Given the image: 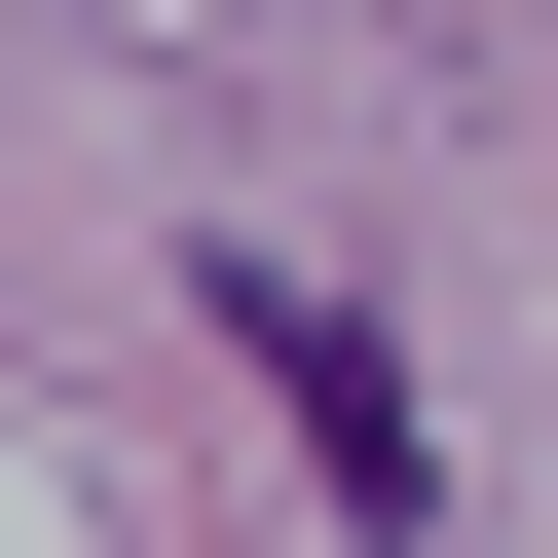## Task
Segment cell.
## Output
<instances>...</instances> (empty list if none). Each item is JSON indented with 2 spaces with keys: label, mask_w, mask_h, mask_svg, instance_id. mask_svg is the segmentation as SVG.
I'll return each mask as SVG.
<instances>
[{
  "label": "cell",
  "mask_w": 558,
  "mask_h": 558,
  "mask_svg": "<svg viewBox=\"0 0 558 558\" xmlns=\"http://www.w3.org/2000/svg\"><path fill=\"white\" fill-rule=\"evenodd\" d=\"M223 336H260V410H299V484H336V521H447V447H410V373H373V299H299V260H260Z\"/></svg>",
  "instance_id": "6da1fadb"
}]
</instances>
